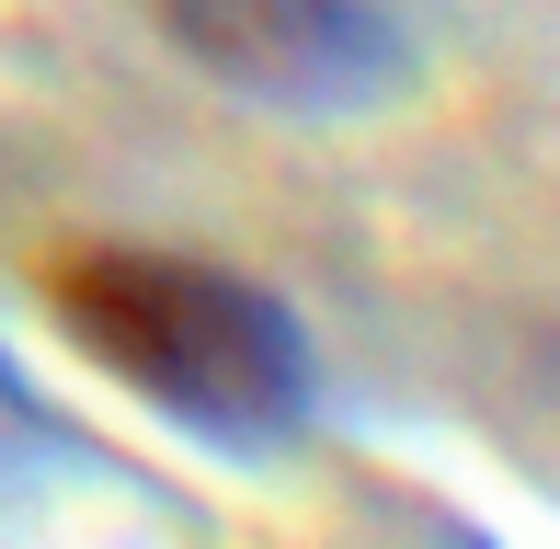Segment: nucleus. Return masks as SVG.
Segmentation results:
<instances>
[{"mask_svg": "<svg viewBox=\"0 0 560 549\" xmlns=\"http://www.w3.org/2000/svg\"><path fill=\"white\" fill-rule=\"evenodd\" d=\"M161 12L184 35V58L218 69L229 92H252V104L332 115V104H366L389 81L377 0H161Z\"/></svg>", "mask_w": 560, "mask_h": 549, "instance_id": "obj_2", "label": "nucleus"}, {"mask_svg": "<svg viewBox=\"0 0 560 549\" xmlns=\"http://www.w3.org/2000/svg\"><path fill=\"white\" fill-rule=\"evenodd\" d=\"M58 332L81 343L104 378H126L161 423L218 446H275L310 412V343L264 287L195 253H81L58 264Z\"/></svg>", "mask_w": 560, "mask_h": 549, "instance_id": "obj_1", "label": "nucleus"}]
</instances>
